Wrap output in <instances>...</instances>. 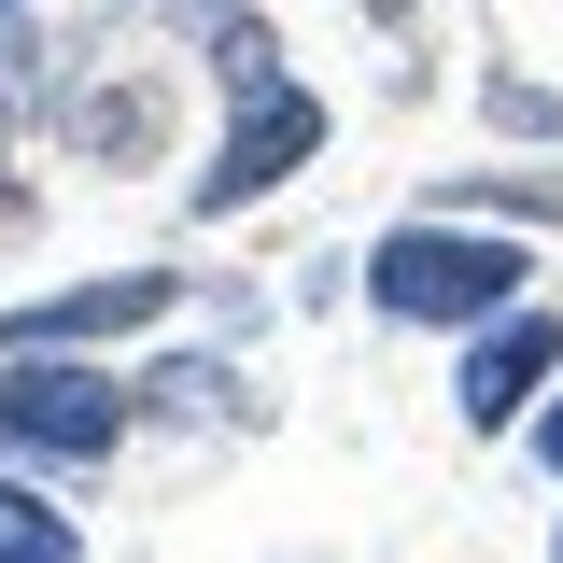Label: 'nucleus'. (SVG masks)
<instances>
[{"instance_id":"0eeeda50","label":"nucleus","mask_w":563,"mask_h":563,"mask_svg":"<svg viewBox=\"0 0 563 563\" xmlns=\"http://www.w3.org/2000/svg\"><path fill=\"white\" fill-rule=\"evenodd\" d=\"M0 563H85V550H70V521H57L29 479H0Z\"/></svg>"},{"instance_id":"f03ea898","label":"nucleus","mask_w":563,"mask_h":563,"mask_svg":"<svg viewBox=\"0 0 563 563\" xmlns=\"http://www.w3.org/2000/svg\"><path fill=\"white\" fill-rule=\"evenodd\" d=\"M128 422H141V380L70 366V352H0V451H29V465H113Z\"/></svg>"},{"instance_id":"423d86ee","label":"nucleus","mask_w":563,"mask_h":563,"mask_svg":"<svg viewBox=\"0 0 563 563\" xmlns=\"http://www.w3.org/2000/svg\"><path fill=\"white\" fill-rule=\"evenodd\" d=\"M57 128H70V155H113V169H141V155L169 141V85H141V70H113V85H70Z\"/></svg>"},{"instance_id":"20e7f679","label":"nucleus","mask_w":563,"mask_h":563,"mask_svg":"<svg viewBox=\"0 0 563 563\" xmlns=\"http://www.w3.org/2000/svg\"><path fill=\"white\" fill-rule=\"evenodd\" d=\"M550 380H563V324L550 310H493L479 339H465V380H451L465 395V437H521Z\"/></svg>"},{"instance_id":"7ed1b4c3","label":"nucleus","mask_w":563,"mask_h":563,"mask_svg":"<svg viewBox=\"0 0 563 563\" xmlns=\"http://www.w3.org/2000/svg\"><path fill=\"white\" fill-rule=\"evenodd\" d=\"M310 155H324V99H310V85H254V99H240V128L211 141V169L184 184V211L225 225V211L282 198V169H310Z\"/></svg>"},{"instance_id":"6e6552de","label":"nucleus","mask_w":563,"mask_h":563,"mask_svg":"<svg viewBox=\"0 0 563 563\" xmlns=\"http://www.w3.org/2000/svg\"><path fill=\"white\" fill-rule=\"evenodd\" d=\"M493 128H521V141H563V99H550V85H521V70H493Z\"/></svg>"},{"instance_id":"1a4fd4ad","label":"nucleus","mask_w":563,"mask_h":563,"mask_svg":"<svg viewBox=\"0 0 563 563\" xmlns=\"http://www.w3.org/2000/svg\"><path fill=\"white\" fill-rule=\"evenodd\" d=\"M521 437H536V465H550V479H563V380H550V395H536V422H521Z\"/></svg>"},{"instance_id":"39448f33","label":"nucleus","mask_w":563,"mask_h":563,"mask_svg":"<svg viewBox=\"0 0 563 563\" xmlns=\"http://www.w3.org/2000/svg\"><path fill=\"white\" fill-rule=\"evenodd\" d=\"M169 310H184V282H169V268H113V282H70V296H29V310H0V352L141 339V324H169Z\"/></svg>"},{"instance_id":"f257e3e1","label":"nucleus","mask_w":563,"mask_h":563,"mask_svg":"<svg viewBox=\"0 0 563 563\" xmlns=\"http://www.w3.org/2000/svg\"><path fill=\"white\" fill-rule=\"evenodd\" d=\"M521 282H536V254L493 240V225H465V211H422L395 240H366V310L380 324H422V339H479L493 310H521Z\"/></svg>"}]
</instances>
